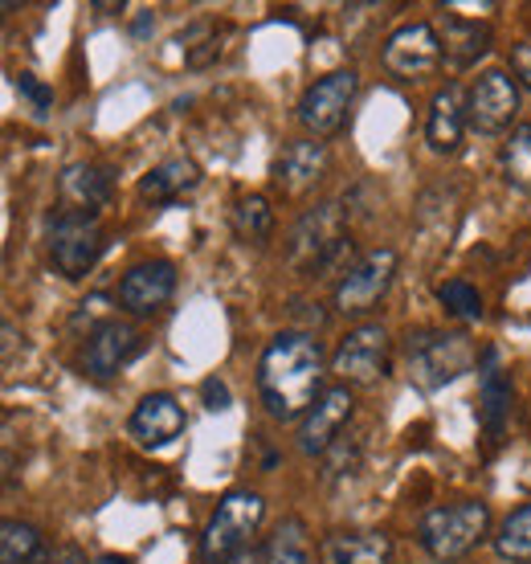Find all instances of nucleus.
Segmentation results:
<instances>
[{
  "mask_svg": "<svg viewBox=\"0 0 531 564\" xmlns=\"http://www.w3.org/2000/svg\"><path fill=\"white\" fill-rule=\"evenodd\" d=\"M323 344L311 332H279L258 360V397L274 422H294L323 393Z\"/></svg>",
  "mask_w": 531,
  "mask_h": 564,
  "instance_id": "obj_1",
  "label": "nucleus"
},
{
  "mask_svg": "<svg viewBox=\"0 0 531 564\" xmlns=\"http://www.w3.org/2000/svg\"><path fill=\"white\" fill-rule=\"evenodd\" d=\"M405 365L409 381L437 393L449 381H458L462 372L475 368V339L466 332H446V327H421L405 336Z\"/></svg>",
  "mask_w": 531,
  "mask_h": 564,
  "instance_id": "obj_2",
  "label": "nucleus"
},
{
  "mask_svg": "<svg viewBox=\"0 0 531 564\" xmlns=\"http://www.w3.org/2000/svg\"><path fill=\"white\" fill-rule=\"evenodd\" d=\"M351 250V229L348 217L339 209V200H323L315 209H307L291 229V241H286V262L303 274H315V270H332L339 267V258Z\"/></svg>",
  "mask_w": 531,
  "mask_h": 564,
  "instance_id": "obj_3",
  "label": "nucleus"
},
{
  "mask_svg": "<svg viewBox=\"0 0 531 564\" xmlns=\"http://www.w3.org/2000/svg\"><path fill=\"white\" fill-rule=\"evenodd\" d=\"M490 532V508L478 499H458L446 508L425 511V520L418 528L421 549L430 552L437 564H454L487 540Z\"/></svg>",
  "mask_w": 531,
  "mask_h": 564,
  "instance_id": "obj_4",
  "label": "nucleus"
},
{
  "mask_svg": "<svg viewBox=\"0 0 531 564\" xmlns=\"http://www.w3.org/2000/svg\"><path fill=\"white\" fill-rule=\"evenodd\" d=\"M266 520V499L258 491H225L217 511L209 516L205 523V532H201V556L209 564L217 561H229V556H238V552L250 549L253 532L262 528Z\"/></svg>",
  "mask_w": 531,
  "mask_h": 564,
  "instance_id": "obj_5",
  "label": "nucleus"
},
{
  "mask_svg": "<svg viewBox=\"0 0 531 564\" xmlns=\"http://www.w3.org/2000/svg\"><path fill=\"white\" fill-rule=\"evenodd\" d=\"M102 250H107V234L98 226V217L57 209V217L50 221V262L62 279H86L98 267Z\"/></svg>",
  "mask_w": 531,
  "mask_h": 564,
  "instance_id": "obj_6",
  "label": "nucleus"
},
{
  "mask_svg": "<svg viewBox=\"0 0 531 564\" xmlns=\"http://www.w3.org/2000/svg\"><path fill=\"white\" fill-rule=\"evenodd\" d=\"M392 279H397V250L392 246H377L351 262L339 274L336 291H332V307L339 315H368L380 299L389 295Z\"/></svg>",
  "mask_w": 531,
  "mask_h": 564,
  "instance_id": "obj_7",
  "label": "nucleus"
},
{
  "mask_svg": "<svg viewBox=\"0 0 531 564\" xmlns=\"http://www.w3.org/2000/svg\"><path fill=\"white\" fill-rule=\"evenodd\" d=\"M392 368V339L380 324L351 327L332 352V372L339 384H377L389 377Z\"/></svg>",
  "mask_w": 531,
  "mask_h": 564,
  "instance_id": "obj_8",
  "label": "nucleus"
},
{
  "mask_svg": "<svg viewBox=\"0 0 531 564\" xmlns=\"http://www.w3.org/2000/svg\"><path fill=\"white\" fill-rule=\"evenodd\" d=\"M360 95V74L356 70H332L315 78V83L303 90V99H299V123L323 140V135H336L344 128V119H348L351 102Z\"/></svg>",
  "mask_w": 531,
  "mask_h": 564,
  "instance_id": "obj_9",
  "label": "nucleus"
},
{
  "mask_svg": "<svg viewBox=\"0 0 531 564\" xmlns=\"http://www.w3.org/2000/svg\"><path fill=\"white\" fill-rule=\"evenodd\" d=\"M442 37L430 21H409V25H397L384 37V50H380V62L392 78L401 83H421L442 66Z\"/></svg>",
  "mask_w": 531,
  "mask_h": 564,
  "instance_id": "obj_10",
  "label": "nucleus"
},
{
  "mask_svg": "<svg viewBox=\"0 0 531 564\" xmlns=\"http://www.w3.org/2000/svg\"><path fill=\"white\" fill-rule=\"evenodd\" d=\"M519 115V83L507 70H483L466 95V123L478 135H503Z\"/></svg>",
  "mask_w": 531,
  "mask_h": 564,
  "instance_id": "obj_11",
  "label": "nucleus"
},
{
  "mask_svg": "<svg viewBox=\"0 0 531 564\" xmlns=\"http://www.w3.org/2000/svg\"><path fill=\"white\" fill-rule=\"evenodd\" d=\"M351 413H356L351 384H327L319 393V401L299 417V451L307 454V458L327 454L339 442L344 425L351 422Z\"/></svg>",
  "mask_w": 531,
  "mask_h": 564,
  "instance_id": "obj_12",
  "label": "nucleus"
},
{
  "mask_svg": "<svg viewBox=\"0 0 531 564\" xmlns=\"http://www.w3.org/2000/svg\"><path fill=\"white\" fill-rule=\"evenodd\" d=\"M176 295V267L169 258H152V262H140L131 267L119 279V307L136 319H148V315H160L169 307V299Z\"/></svg>",
  "mask_w": 531,
  "mask_h": 564,
  "instance_id": "obj_13",
  "label": "nucleus"
},
{
  "mask_svg": "<svg viewBox=\"0 0 531 564\" xmlns=\"http://www.w3.org/2000/svg\"><path fill=\"white\" fill-rule=\"evenodd\" d=\"M143 352V339L131 324H119V319H107L98 324L90 336H86V352H83V368L90 381H111L119 377L136 356Z\"/></svg>",
  "mask_w": 531,
  "mask_h": 564,
  "instance_id": "obj_14",
  "label": "nucleus"
},
{
  "mask_svg": "<svg viewBox=\"0 0 531 564\" xmlns=\"http://www.w3.org/2000/svg\"><path fill=\"white\" fill-rule=\"evenodd\" d=\"M332 169V152H327V143L323 140H294L291 148H282V155L274 160V188H279L282 197H307L311 188L327 176Z\"/></svg>",
  "mask_w": 531,
  "mask_h": 564,
  "instance_id": "obj_15",
  "label": "nucleus"
},
{
  "mask_svg": "<svg viewBox=\"0 0 531 564\" xmlns=\"http://www.w3.org/2000/svg\"><path fill=\"white\" fill-rule=\"evenodd\" d=\"M184 430H188V417H184L181 401L172 393H148L140 405L131 410V417H127V434L136 437L140 446H148V451L172 446Z\"/></svg>",
  "mask_w": 531,
  "mask_h": 564,
  "instance_id": "obj_16",
  "label": "nucleus"
},
{
  "mask_svg": "<svg viewBox=\"0 0 531 564\" xmlns=\"http://www.w3.org/2000/svg\"><path fill=\"white\" fill-rule=\"evenodd\" d=\"M57 193L62 205L74 213H90L95 217L102 205H111L115 193V172L107 164H90V160H74L57 176Z\"/></svg>",
  "mask_w": 531,
  "mask_h": 564,
  "instance_id": "obj_17",
  "label": "nucleus"
},
{
  "mask_svg": "<svg viewBox=\"0 0 531 564\" xmlns=\"http://www.w3.org/2000/svg\"><path fill=\"white\" fill-rule=\"evenodd\" d=\"M466 95H462L458 83H446L430 102V115H425V143L430 152L437 155H458L462 135H466Z\"/></svg>",
  "mask_w": 531,
  "mask_h": 564,
  "instance_id": "obj_18",
  "label": "nucleus"
},
{
  "mask_svg": "<svg viewBox=\"0 0 531 564\" xmlns=\"http://www.w3.org/2000/svg\"><path fill=\"white\" fill-rule=\"evenodd\" d=\"M478 372H483V384H478V425L490 434V442H499L507 417H511V381L499 372V352L495 348L483 352Z\"/></svg>",
  "mask_w": 531,
  "mask_h": 564,
  "instance_id": "obj_19",
  "label": "nucleus"
},
{
  "mask_svg": "<svg viewBox=\"0 0 531 564\" xmlns=\"http://www.w3.org/2000/svg\"><path fill=\"white\" fill-rule=\"evenodd\" d=\"M323 564H392V540L384 532H327L319 544Z\"/></svg>",
  "mask_w": 531,
  "mask_h": 564,
  "instance_id": "obj_20",
  "label": "nucleus"
},
{
  "mask_svg": "<svg viewBox=\"0 0 531 564\" xmlns=\"http://www.w3.org/2000/svg\"><path fill=\"white\" fill-rule=\"evenodd\" d=\"M201 184V169H196L188 155H172V160H160L148 176L140 181V197H148L152 205H172L181 200L184 193H193Z\"/></svg>",
  "mask_w": 531,
  "mask_h": 564,
  "instance_id": "obj_21",
  "label": "nucleus"
},
{
  "mask_svg": "<svg viewBox=\"0 0 531 564\" xmlns=\"http://www.w3.org/2000/svg\"><path fill=\"white\" fill-rule=\"evenodd\" d=\"M442 54L454 70H470L478 57L490 54V25L466 21V17H449L446 33H442Z\"/></svg>",
  "mask_w": 531,
  "mask_h": 564,
  "instance_id": "obj_22",
  "label": "nucleus"
},
{
  "mask_svg": "<svg viewBox=\"0 0 531 564\" xmlns=\"http://www.w3.org/2000/svg\"><path fill=\"white\" fill-rule=\"evenodd\" d=\"M266 564H311V536H307V523L291 516L274 528V536L266 540L262 549Z\"/></svg>",
  "mask_w": 531,
  "mask_h": 564,
  "instance_id": "obj_23",
  "label": "nucleus"
},
{
  "mask_svg": "<svg viewBox=\"0 0 531 564\" xmlns=\"http://www.w3.org/2000/svg\"><path fill=\"white\" fill-rule=\"evenodd\" d=\"M234 234H238L246 246H266V241L274 238V209H270V200L266 197H241L234 205Z\"/></svg>",
  "mask_w": 531,
  "mask_h": 564,
  "instance_id": "obj_24",
  "label": "nucleus"
},
{
  "mask_svg": "<svg viewBox=\"0 0 531 564\" xmlns=\"http://www.w3.org/2000/svg\"><path fill=\"white\" fill-rule=\"evenodd\" d=\"M495 552L507 564H531V503L507 516L499 536H495Z\"/></svg>",
  "mask_w": 531,
  "mask_h": 564,
  "instance_id": "obj_25",
  "label": "nucleus"
},
{
  "mask_svg": "<svg viewBox=\"0 0 531 564\" xmlns=\"http://www.w3.org/2000/svg\"><path fill=\"white\" fill-rule=\"evenodd\" d=\"M45 552L42 532L33 523L4 520L0 523V564H33Z\"/></svg>",
  "mask_w": 531,
  "mask_h": 564,
  "instance_id": "obj_26",
  "label": "nucleus"
},
{
  "mask_svg": "<svg viewBox=\"0 0 531 564\" xmlns=\"http://www.w3.org/2000/svg\"><path fill=\"white\" fill-rule=\"evenodd\" d=\"M499 164H503V181L511 184V188L531 193V123L511 131V140L503 143Z\"/></svg>",
  "mask_w": 531,
  "mask_h": 564,
  "instance_id": "obj_27",
  "label": "nucleus"
},
{
  "mask_svg": "<svg viewBox=\"0 0 531 564\" xmlns=\"http://www.w3.org/2000/svg\"><path fill=\"white\" fill-rule=\"evenodd\" d=\"M437 303H442L449 315L466 319V324H478V319H483V295H478L466 279L442 282V286H437Z\"/></svg>",
  "mask_w": 531,
  "mask_h": 564,
  "instance_id": "obj_28",
  "label": "nucleus"
},
{
  "mask_svg": "<svg viewBox=\"0 0 531 564\" xmlns=\"http://www.w3.org/2000/svg\"><path fill=\"white\" fill-rule=\"evenodd\" d=\"M13 83H17V90H21V95H25V99L33 102V107H37L42 115L54 107V90H50L42 78H33V74H17Z\"/></svg>",
  "mask_w": 531,
  "mask_h": 564,
  "instance_id": "obj_29",
  "label": "nucleus"
},
{
  "mask_svg": "<svg viewBox=\"0 0 531 564\" xmlns=\"http://www.w3.org/2000/svg\"><path fill=\"white\" fill-rule=\"evenodd\" d=\"M511 74H516V83L523 86V90H531V42L511 50Z\"/></svg>",
  "mask_w": 531,
  "mask_h": 564,
  "instance_id": "obj_30",
  "label": "nucleus"
},
{
  "mask_svg": "<svg viewBox=\"0 0 531 564\" xmlns=\"http://www.w3.org/2000/svg\"><path fill=\"white\" fill-rule=\"evenodd\" d=\"M201 393H205V405H209L213 413H217V410H229V389H225V381L209 377V381L201 384Z\"/></svg>",
  "mask_w": 531,
  "mask_h": 564,
  "instance_id": "obj_31",
  "label": "nucleus"
},
{
  "mask_svg": "<svg viewBox=\"0 0 531 564\" xmlns=\"http://www.w3.org/2000/svg\"><path fill=\"white\" fill-rule=\"evenodd\" d=\"M50 564H86V556H83V549H78V544H62Z\"/></svg>",
  "mask_w": 531,
  "mask_h": 564,
  "instance_id": "obj_32",
  "label": "nucleus"
},
{
  "mask_svg": "<svg viewBox=\"0 0 531 564\" xmlns=\"http://www.w3.org/2000/svg\"><path fill=\"white\" fill-rule=\"evenodd\" d=\"M217 564H266V561H262V552L246 549V552H238V556H229V561H217Z\"/></svg>",
  "mask_w": 531,
  "mask_h": 564,
  "instance_id": "obj_33",
  "label": "nucleus"
},
{
  "mask_svg": "<svg viewBox=\"0 0 531 564\" xmlns=\"http://www.w3.org/2000/svg\"><path fill=\"white\" fill-rule=\"evenodd\" d=\"M95 564H136V561H131V556H119V552H102Z\"/></svg>",
  "mask_w": 531,
  "mask_h": 564,
  "instance_id": "obj_34",
  "label": "nucleus"
}]
</instances>
